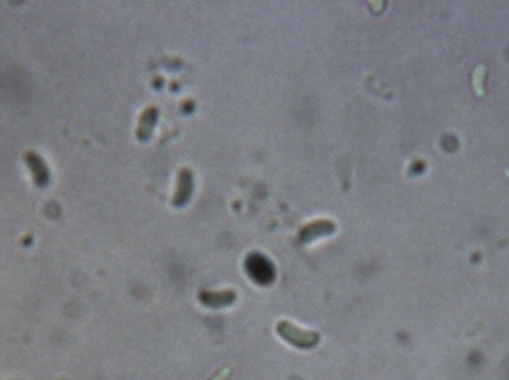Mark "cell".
<instances>
[{"mask_svg": "<svg viewBox=\"0 0 509 380\" xmlns=\"http://www.w3.org/2000/svg\"><path fill=\"white\" fill-rule=\"evenodd\" d=\"M276 333L282 338L285 342H289L301 350H311L319 345L320 335L313 330H303L294 326L290 321H279L276 324Z\"/></svg>", "mask_w": 509, "mask_h": 380, "instance_id": "6da1fadb", "label": "cell"}, {"mask_svg": "<svg viewBox=\"0 0 509 380\" xmlns=\"http://www.w3.org/2000/svg\"><path fill=\"white\" fill-rule=\"evenodd\" d=\"M194 190V177L190 169H182L178 173V181H177V189L174 198H172V204L176 207H183V205L191 200Z\"/></svg>", "mask_w": 509, "mask_h": 380, "instance_id": "7a4b0ae2", "label": "cell"}, {"mask_svg": "<svg viewBox=\"0 0 509 380\" xmlns=\"http://www.w3.org/2000/svg\"><path fill=\"white\" fill-rule=\"evenodd\" d=\"M24 160H26L28 166L31 168L32 177H34L36 183L40 187L47 186L49 181H51V177H49L47 166L45 164V161L42 159H40V155L36 154V152H26V157H24Z\"/></svg>", "mask_w": 509, "mask_h": 380, "instance_id": "3957f363", "label": "cell"}, {"mask_svg": "<svg viewBox=\"0 0 509 380\" xmlns=\"http://www.w3.org/2000/svg\"><path fill=\"white\" fill-rule=\"evenodd\" d=\"M334 224L331 221H316L313 222V224L307 225L305 228H302L301 231V241L303 244H308L311 241H314V239L320 237V236H325V235H330L334 231Z\"/></svg>", "mask_w": 509, "mask_h": 380, "instance_id": "277c9868", "label": "cell"}, {"mask_svg": "<svg viewBox=\"0 0 509 380\" xmlns=\"http://www.w3.org/2000/svg\"><path fill=\"white\" fill-rule=\"evenodd\" d=\"M158 116H159V111L155 106H150V109H146L142 114L141 118V122H139V127H137V138L139 140H149L153 134V129L155 127V122H158Z\"/></svg>", "mask_w": 509, "mask_h": 380, "instance_id": "5b68a950", "label": "cell"}, {"mask_svg": "<svg viewBox=\"0 0 509 380\" xmlns=\"http://www.w3.org/2000/svg\"><path fill=\"white\" fill-rule=\"evenodd\" d=\"M202 300L204 304H209L212 308H223V306L232 304L235 300V292L234 291H225V292H203Z\"/></svg>", "mask_w": 509, "mask_h": 380, "instance_id": "8992f818", "label": "cell"}, {"mask_svg": "<svg viewBox=\"0 0 509 380\" xmlns=\"http://www.w3.org/2000/svg\"><path fill=\"white\" fill-rule=\"evenodd\" d=\"M231 374H232V367H226L215 376H212L209 380H227L229 377H231Z\"/></svg>", "mask_w": 509, "mask_h": 380, "instance_id": "52a82bcc", "label": "cell"}]
</instances>
